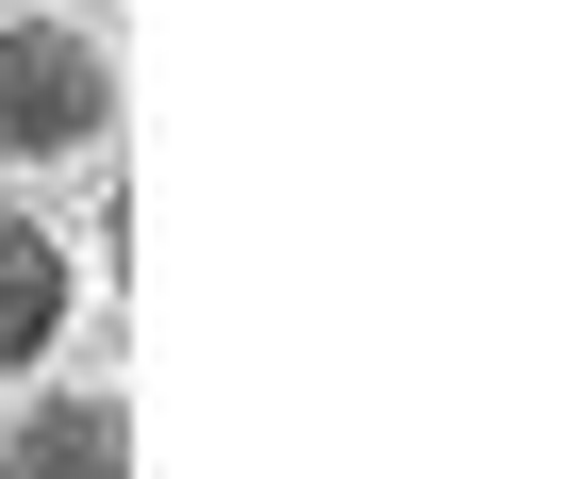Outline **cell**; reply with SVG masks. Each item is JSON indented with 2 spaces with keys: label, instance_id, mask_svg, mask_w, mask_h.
I'll return each mask as SVG.
<instances>
[{
  "label": "cell",
  "instance_id": "cell-1",
  "mask_svg": "<svg viewBox=\"0 0 562 479\" xmlns=\"http://www.w3.org/2000/svg\"><path fill=\"white\" fill-rule=\"evenodd\" d=\"M100 116H116V67H100L67 18H18V34H0V166L100 149Z\"/></svg>",
  "mask_w": 562,
  "mask_h": 479
},
{
  "label": "cell",
  "instance_id": "cell-2",
  "mask_svg": "<svg viewBox=\"0 0 562 479\" xmlns=\"http://www.w3.org/2000/svg\"><path fill=\"white\" fill-rule=\"evenodd\" d=\"M0 479H133V413L116 397H34L0 430Z\"/></svg>",
  "mask_w": 562,
  "mask_h": 479
},
{
  "label": "cell",
  "instance_id": "cell-3",
  "mask_svg": "<svg viewBox=\"0 0 562 479\" xmlns=\"http://www.w3.org/2000/svg\"><path fill=\"white\" fill-rule=\"evenodd\" d=\"M50 331H67V249H50V231H34L18 198H0V380H18Z\"/></svg>",
  "mask_w": 562,
  "mask_h": 479
}]
</instances>
